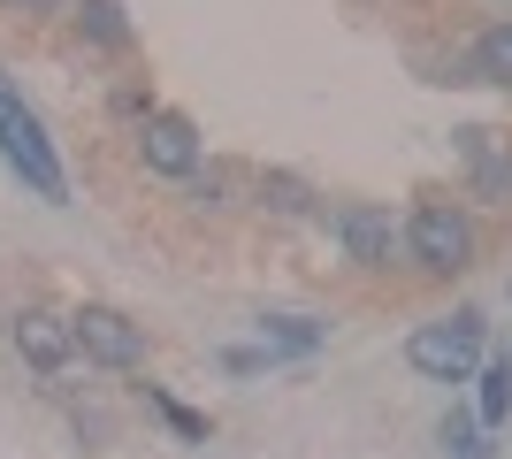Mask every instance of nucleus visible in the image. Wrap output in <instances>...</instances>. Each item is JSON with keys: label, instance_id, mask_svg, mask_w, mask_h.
I'll return each instance as SVG.
<instances>
[{"label": "nucleus", "instance_id": "nucleus-1", "mask_svg": "<svg viewBox=\"0 0 512 459\" xmlns=\"http://www.w3.org/2000/svg\"><path fill=\"white\" fill-rule=\"evenodd\" d=\"M482 352H490V322H482V306H459L451 322H421L406 337V368L428 383H474Z\"/></svg>", "mask_w": 512, "mask_h": 459}, {"label": "nucleus", "instance_id": "nucleus-2", "mask_svg": "<svg viewBox=\"0 0 512 459\" xmlns=\"http://www.w3.org/2000/svg\"><path fill=\"white\" fill-rule=\"evenodd\" d=\"M0 161H8V169H16V176H23V184H31L39 199H54V207L69 199L62 153H54V138L39 131V115H31V108L16 100V85H8V77H0Z\"/></svg>", "mask_w": 512, "mask_h": 459}, {"label": "nucleus", "instance_id": "nucleus-3", "mask_svg": "<svg viewBox=\"0 0 512 459\" xmlns=\"http://www.w3.org/2000/svg\"><path fill=\"white\" fill-rule=\"evenodd\" d=\"M406 253L428 268V276H467L474 268V222L444 199H421L406 215Z\"/></svg>", "mask_w": 512, "mask_h": 459}, {"label": "nucleus", "instance_id": "nucleus-4", "mask_svg": "<svg viewBox=\"0 0 512 459\" xmlns=\"http://www.w3.org/2000/svg\"><path fill=\"white\" fill-rule=\"evenodd\" d=\"M138 161H146L153 176H184L207 161V138H199V123L192 115H176V108H153V115H138Z\"/></svg>", "mask_w": 512, "mask_h": 459}, {"label": "nucleus", "instance_id": "nucleus-5", "mask_svg": "<svg viewBox=\"0 0 512 459\" xmlns=\"http://www.w3.org/2000/svg\"><path fill=\"white\" fill-rule=\"evenodd\" d=\"M69 329H77V352H85V360H100V368H138V360H146V329L130 322L123 306L85 299L77 314H69Z\"/></svg>", "mask_w": 512, "mask_h": 459}, {"label": "nucleus", "instance_id": "nucleus-6", "mask_svg": "<svg viewBox=\"0 0 512 459\" xmlns=\"http://www.w3.org/2000/svg\"><path fill=\"white\" fill-rule=\"evenodd\" d=\"M337 238L352 268H390L406 253V222H390V207H337Z\"/></svg>", "mask_w": 512, "mask_h": 459}, {"label": "nucleus", "instance_id": "nucleus-7", "mask_svg": "<svg viewBox=\"0 0 512 459\" xmlns=\"http://www.w3.org/2000/svg\"><path fill=\"white\" fill-rule=\"evenodd\" d=\"M459 161H467V176H474V199L512 207V138H497L490 123H467V131H459Z\"/></svg>", "mask_w": 512, "mask_h": 459}, {"label": "nucleus", "instance_id": "nucleus-8", "mask_svg": "<svg viewBox=\"0 0 512 459\" xmlns=\"http://www.w3.org/2000/svg\"><path fill=\"white\" fill-rule=\"evenodd\" d=\"M8 337H16V352L39 375H62L69 360H77V329H69V314H46V306H23Z\"/></svg>", "mask_w": 512, "mask_h": 459}, {"label": "nucleus", "instance_id": "nucleus-9", "mask_svg": "<svg viewBox=\"0 0 512 459\" xmlns=\"http://www.w3.org/2000/svg\"><path fill=\"white\" fill-rule=\"evenodd\" d=\"M260 345L276 360H306V352L329 345V322H314V314H260Z\"/></svg>", "mask_w": 512, "mask_h": 459}, {"label": "nucleus", "instance_id": "nucleus-10", "mask_svg": "<svg viewBox=\"0 0 512 459\" xmlns=\"http://www.w3.org/2000/svg\"><path fill=\"white\" fill-rule=\"evenodd\" d=\"M474 383H482V398H474L482 429H505V421H512V352H482Z\"/></svg>", "mask_w": 512, "mask_h": 459}, {"label": "nucleus", "instance_id": "nucleus-11", "mask_svg": "<svg viewBox=\"0 0 512 459\" xmlns=\"http://www.w3.org/2000/svg\"><path fill=\"white\" fill-rule=\"evenodd\" d=\"M77 31H85L92 46H107V54H130V16H123V0H77Z\"/></svg>", "mask_w": 512, "mask_h": 459}, {"label": "nucleus", "instance_id": "nucleus-12", "mask_svg": "<svg viewBox=\"0 0 512 459\" xmlns=\"http://www.w3.org/2000/svg\"><path fill=\"white\" fill-rule=\"evenodd\" d=\"M474 77L497 92H512V23H490L482 39H474Z\"/></svg>", "mask_w": 512, "mask_h": 459}, {"label": "nucleus", "instance_id": "nucleus-13", "mask_svg": "<svg viewBox=\"0 0 512 459\" xmlns=\"http://www.w3.org/2000/svg\"><path fill=\"white\" fill-rule=\"evenodd\" d=\"M490 429H482V414H459V406H451L444 414V459H490Z\"/></svg>", "mask_w": 512, "mask_h": 459}, {"label": "nucleus", "instance_id": "nucleus-14", "mask_svg": "<svg viewBox=\"0 0 512 459\" xmlns=\"http://www.w3.org/2000/svg\"><path fill=\"white\" fill-rule=\"evenodd\" d=\"M146 398H153V414L169 421V429H176V437H184V444H207V414H192V406H184V398H169V391H153V383H146Z\"/></svg>", "mask_w": 512, "mask_h": 459}, {"label": "nucleus", "instance_id": "nucleus-15", "mask_svg": "<svg viewBox=\"0 0 512 459\" xmlns=\"http://www.w3.org/2000/svg\"><path fill=\"white\" fill-rule=\"evenodd\" d=\"M260 199H268L276 215H306V184H299V176H283V169L260 176Z\"/></svg>", "mask_w": 512, "mask_h": 459}, {"label": "nucleus", "instance_id": "nucleus-16", "mask_svg": "<svg viewBox=\"0 0 512 459\" xmlns=\"http://www.w3.org/2000/svg\"><path fill=\"white\" fill-rule=\"evenodd\" d=\"M115 115H153V100L138 85H123V92H115Z\"/></svg>", "mask_w": 512, "mask_h": 459}, {"label": "nucleus", "instance_id": "nucleus-17", "mask_svg": "<svg viewBox=\"0 0 512 459\" xmlns=\"http://www.w3.org/2000/svg\"><path fill=\"white\" fill-rule=\"evenodd\" d=\"M0 8H62V0H0Z\"/></svg>", "mask_w": 512, "mask_h": 459}]
</instances>
